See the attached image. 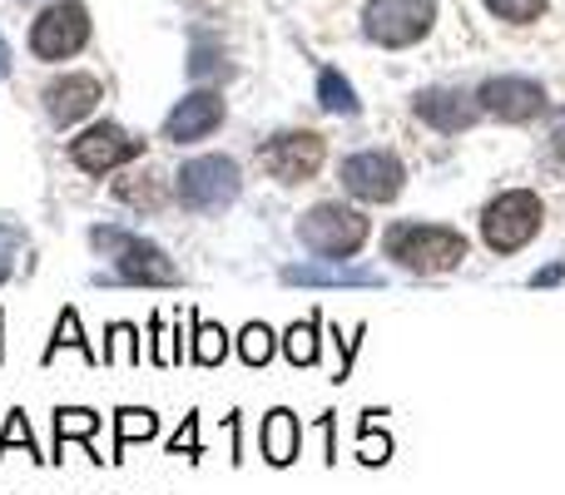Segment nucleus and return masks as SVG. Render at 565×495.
Masks as SVG:
<instances>
[{
    "instance_id": "2",
    "label": "nucleus",
    "mask_w": 565,
    "mask_h": 495,
    "mask_svg": "<svg viewBox=\"0 0 565 495\" xmlns=\"http://www.w3.org/2000/svg\"><path fill=\"white\" fill-rule=\"evenodd\" d=\"M89 244L95 252H105L109 262H115V272H109V282H125V288H179L184 282V272H179V262L169 258L159 244H149V238L129 234V228H89Z\"/></svg>"
},
{
    "instance_id": "26",
    "label": "nucleus",
    "mask_w": 565,
    "mask_h": 495,
    "mask_svg": "<svg viewBox=\"0 0 565 495\" xmlns=\"http://www.w3.org/2000/svg\"><path fill=\"white\" fill-rule=\"evenodd\" d=\"M105 362H119V367H139V362H145V347H139V327H135V322H115V327H109Z\"/></svg>"
},
{
    "instance_id": "25",
    "label": "nucleus",
    "mask_w": 565,
    "mask_h": 495,
    "mask_svg": "<svg viewBox=\"0 0 565 495\" xmlns=\"http://www.w3.org/2000/svg\"><path fill=\"white\" fill-rule=\"evenodd\" d=\"M115 198L129 208H159L164 204V189H159L154 174H129V179H115Z\"/></svg>"
},
{
    "instance_id": "32",
    "label": "nucleus",
    "mask_w": 565,
    "mask_h": 495,
    "mask_svg": "<svg viewBox=\"0 0 565 495\" xmlns=\"http://www.w3.org/2000/svg\"><path fill=\"white\" fill-rule=\"evenodd\" d=\"M551 154H556V159H565V125L556 129V134H551Z\"/></svg>"
},
{
    "instance_id": "35",
    "label": "nucleus",
    "mask_w": 565,
    "mask_h": 495,
    "mask_svg": "<svg viewBox=\"0 0 565 495\" xmlns=\"http://www.w3.org/2000/svg\"><path fill=\"white\" fill-rule=\"evenodd\" d=\"M0 357H6V347H0Z\"/></svg>"
},
{
    "instance_id": "5",
    "label": "nucleus",
    "mask_w": 565,
    "mask_h": 495,
    "mask_svg": "<svg viewBox=\"0 0 565 495\" xmlns=\"http://www.w3.org/2000/svg\"><path fill=\"white\" fill-rule=\"evenodd\" d=\"M174 189L189 214H224L244 194V174H238V164L228 154H199L184 159V169L174 174Z\"/></svg>"
},
{
    "instance_id": "9",
    "label": "nucleus",
    "mask_w": 565,
    "mask_h": 495,
    "mask_svg": "<svg viewBox=\"0 0 565 495\" xmlns=\"http://www.w3.org/2000/svg\"><path fill=\"white\" fill-rule=\"evenodd\" d=\"M338 179L362 204H392L402 194V184H407V169H402V159L392 149H362V154L342 159Z\"/></svg>"
},
{
    "instance_id": "15",
    "label": "nucleus",
    "mask_w": 565,
    "mask_h": 495,
    "mask_svg": "<svg viewBox=\"0 0 565 495\" xmlns=\"http://www.w3.org/2000/svg\"><path fill=\"white\" fill-rule=\"evenodd\" d=\"M258 451H264L268 466H278V471L292 466L302 451V421L292 417L288 407H274L264 417V427H258Z\"/></svg>"
},
{
    "instance_id": "10",
    "label": "nucleus",
    "mask_w": 565,
    "mask_h": 495,
    "mask_svg": "<svg viewBox=\"0 0 565 495\" xmlns=\"http://www.w3.org/2000/svg\"><path fill=\"white\" fill-rule=\"evenodd\" d=\"M328 159V139L312 129H282V134L258 144V164L278 179V184H308Z\"/></svg>"
},
{
    "instance_id": "29",
    "label": "nucleus",
    "mask_w": 565,
    "mask_h": 495,
    "mask_svg": "<svg viewBox=\"0 0 565 495\" xmlns=\"http://www.w3.org/2000/svg\"><path fill=\"white\" fill-rule=\"evenodd\" d=\"M169 456H184V461L204 456V451H199V417H184V427H179L174 441H169Z\"/></svg>"
},
{
    "instance_id": "3",
    "label": "nucleus",
    "mask_w": 565,
    "mask_h": 495,
    "mask_svg": "<svg viewBox=\"0 0 565 495\" xmlns=\"http://www.w3.org/2000/svg\"><path fill=\"white\" fill-rule=\"evenodd\" d=\"M367 238H372L367 214H358V208H348V204H332V198L312 204L308 214L298 218V244L308 248L312 258L348 262V258H358Z\"/></svg>"
},
{
    "instance_id": "13",
    "label": "nucleus",
    "mask_w": 565,
    "mask_h": 495,
    "mask_svg": "<svg viewBox=\"0 0 565 495\" xmlns=\"http://www.w3.org/2000/svg\"><path fill=\"white\" fill-rule=\"evenodd\" d=\"M40 99H45V115L55 119L60 129H70V125H79V119H89L99 109V99H105V85H99L95 75H60V79H50L45 89H40Z\"/></svg>"
},
{
    "instance_id": "23",
    "label": "nucleus",
    "mask_w": 565,
    "mask_h": 495,
    "mask_svg": "<svg viewBox=\"0 0 565 495\" xmlns=\"http://www.w3.org/2000/svg\"><path fill=\"white\" fill-rule=\"evenodd\" d=\"M274 347H278V337L268 322H248V327L238 332V357H244V367H268Z\"/></svg>"
},
{
    "instance_id": "12",
    "label": "nucleus",
    "mask_w": 565,
    "mask_h": 495,
    "mask_svg": "<svg viewBox=\"0 0 565 495\" xmlns=\"http://www.w3.org/2000/svg\"><path fill=\"white\" fill-rule=\"evenodd\" d=\"M224 115H228V105H224V95L218 89H194V95H184L174 109H169V119H164V139L169 144H199V139H209L218 125H224Z\"/></svg>"
},
{
    "instance_id": "34",
    "label": "nucleus",
    "mask_w": 565,
    "mask_h": 495,
    "mask_svg": "<svg viewBox=\"0 0 565 495\" xmlns=\"http://www.w3.org/2000/svg\"><path fill=\"white\" fill-rule=\"evenodd\" d=\"M10 278V258H6V252H0V282H6Z\"/></svg>"
},
{
    "instance_id": "19",
    "label": "nucleus",
    "mask_w": 565,
    "mask_h": 495,
    "mask_svg": "<svg viewBox=\"0 0 565 495\" xmlns=\"http://www.w3.org/2000/svg\"><path fill=\"white\" fill-rule=\"evenodd\" d=\"M322 318L312 312V318H302V322H292L288 332H282V352H288V362L292 367H318V352H322Z\"/></svg>"
},
{
    "instance_id": "24",
    "label": "nucleus",
    "mask_w": 565,
    "mask_h": 495,
    "mask_svg": "<svg viewBox=\"0 0 565 495\" xmlns=\"http://www.w3.org/2000/svg\"><path fill=\"white\" fill-rule=\"evenodd\" d=\"M382 411H362V437H358V461L362 466H387L392 461V437L377 431Z\"/></svg>"
},
{
    "instance_id": "6",
    "label": "nucleus",
    "mask_w": 565,
    "mask_h": 495,
    "mask_svg": "<svg viewBox=\"0 0 565 495\" xmlns=\"http://www.w3.org/2000/svg\"><path fill=\"white\" fill-rule=\"evenodd\" d=\"M437 25V0H367L362 6V35L382 50H412Z\"/></svg>"
},
{
    "instance_id": "28",
    "label": "nucleus",
    "mask_w": 565,
    "mask_h": 495,
    "mask_svg": "<svg viewBox=\"0 0 565 495\" xmlns=\"http://www.w3.org/2000/svg\"><path fill=\"white\" fill-rule=\"evenodd\" d=\"M481 6H487L497 20H507V25H531V20L546 15L551 0H481Z\"/></svg>"
},
{
    "instance_id": "30",
    "label": "nucleus",
    "mask_w": 565,
    "mask_h": 495,
    "mask_svg": "<svg viewBox=\"0 0 565 495\" xmlns=\"http://www.w3.org/2000/svg\"><path fill=\"white\" fill-rule=\"evenodd\" d=\"M189 75H194V79H209V75H228V65H224V60H218V55H214V50H209V45H199V50H194V60H189Z\"/></svg>"
},
{
    "instance_id": "4",
    "label": "nucleus",
    "mask_w": 565,
    "mask_h": 495,
    "mask_svg": "<svg viewBox=\"0 0 565 495\" xmlns=\"http://www.w3.org/2000/svg\"><path fill=\"white\" fill-rule=\"evenodd\" d=\"M541 228H546V204H541L536 189H507V194H497L481 208V238H487V248L497 258L521 252Z\"/></svg>"
},
{
    "instance_id": "1",
    "label": "nucleus",
    "mask_w": 565,
    "mask_h": 495,
    "mask_svg": "<svg viewBox=\"0 0 565 495\" xmlns=\"http://www.w3.org/2000/svg\"><path fill=\"white\" fill-rule=\"evenodd\" d=\"M382 252H387L397 268L417 272V278H437L467 262V234L447 224H422V218H402L382 234Z\"/></svg>"
},
{
    "instance_id": "16",
    "label": "nucleus",
    "mask_w": 565,
    "mask_h": 495,
    "mask_svg": "<svg viewBox=\"0 0 565 495\" xmlns=\"http://www.w3.org/2000/svg\"><path fill=\"white\" fill-rule=\"evenodd\" d=\"M278 278L288 282V288H382V272H372V268H342V262H332V268L288 262Z\"/></svg>"
},
{
    "instance_id": "27",
    "label": "nucleus",
    "mask_w": 565,
    "mask_h": 495,
    "mask_svg": "<svg viewBox=\"0 0 565 495\" xmlns=\"http://www.w3.org/2000/svg\"><path fill=\"white\" fill-rule=\"evenodd\" d=\"M10 446H25V456H35V461H50V456H40V446H35V431H30V421H25V411H10L6 417V431H0V461L10 456Z\"/></svg>"
},
{
    "instance_id": "14",
    "label": "nucleus",
    "mask_w": 565,
    "mask_h": 495,
    "mask_svg": "<svg viewBox=\"0 0 565 495\" xmlns=\"http://www.w3.org/2000/svg\"><path fill=\"white\" fill-rule=\"evenodd\" d=\"M412 115L422 119V125H431L437 134H461V129H471L481 119V105L477 95H467V89H422L417 99H412Z\"/></svg>"
},
{
    "instance_id": "17",
    "label": "nucleus",
    "mask_w": 565,
    "mask_h": 495,
    "mask_svg": "<svg viewBox=\"0 0 565 495\" xmlns=\"http://www.w3.org/2000/svg\"><path fill=\"white\" fill-rule=\"evenodd\" d=\"M105 427V417L89 407H60L55 411V456L50 461H65V446L70 441H85V446H95V431Z\"/></svg>"
},
{
    "instance_id": "21",
    "label": "nucleus",
    "mask_w": 565,
    "mask_h": 495,
    "mask_svg": "<svg viewBox=\"0 0 565 495\" xmlns=\"http://www.w3.org/2000/svg\"><path fill=\"white\" fill-rule=\"evenodd\" d=\"M318 105L328 109V115H342V119H352L358 115V89L348 85V75H342V69H322L318 75Z\"/></svg>"
},
{
    "instance_id": "33",
    "label": "nucleus",
    "mask_w": 565,
    "mask_h": 495,
    "mask_svg": "<svg viewBox=\"0 0 565 495\" xmlns=\"http://www.w3.org/2000/svg\"><path fill=\"white\" fill-rule=\"evenodd\" d=\"M0 75H10V45H6V35H0Z\"/></svg>"
},
{
    "instance_id": "20",
    "label": "nucleus",
    "mask_w": 565,
    "mask_h": 495,
    "mask_svg": "<svg viewBox=\"0 0 565 495\" xmlns=\"http://www.w3.org/2000/svg\"><path fill=\"white\" fill-rule=\"evenodd\" d=\"M65 347H75L79 357L89 362V367H99V352L85 342V327H79V312H75V308H65V312H60V322H55V337H50V347H45V362H55Z\"/></svg>"
},
{
    "instance_id": "31",
    "label": "nucleus",
    "mask_w": 565,
    "mask_h": 495,
    "mask_svg": "<svg viewBox=\"0 0 565 495\" xmlns=\"http://www.w3.org/2000/svg\"><path fill=\"white\" fill-rule=\"evenodd\" d=\"M561 282H565V262H551V268L531 272V288H561Z\"/></svg>"
},
{
    "instance_id": "7",
    "label": "nucleus",
    "mask_w": 565,
    "mask_h": 495,
    "mask_svg": "<svg viewBox=\"0 0 565 495\" xmlns=\"http://www.w3.org/2000/svg\"><path fill=\"white\" fill-rule=\"evenodd\" d=\"M89 45V10L79 0H55L30 20V55L60 65V60L79 55Z\"/></svg>"
},
{
    "instance_id": "11",
    "label": "nucleus",
    "mask_w": 565,
    "mask_h": 495,
    "mask_svg": "<svg viewBox=\"0 0 565 495\" xmlns=\"http://www.w3.org/2000/svg\"><path fill=\"white\" fill-rule=\"evenodd\" d=\"M477 105H481V115L501 119V125H531L536 115H546L551 99L531 75H491L477 89Z\"/></svg>"
},
{
    "instance_id": "18",
    "label": "nucleus",
    "mask_w": 565,
    "mask_h": 495,
    "mask_svg": "<svg viewBox=\"0 0 565 495\" xmlns=\"http://www.w3.org/2000/svg\"><path fill=\"white\" fill-rule=\"evenodd\" d=\"M159 437V417L149 407H119L115 411V456L109 461H125V451L135 441H154Z\"/></svg>"
},
{
    "instance_id": "22",
    "label": "nucleus",
    "mask_w": 565,
    "mask_h": 495,
    "mask_svg": "<svg viewBox=\"0 0 565 495\" xmlns=\"http://www.w3.org/2000/svg\"><path fill=\"white\" fill-rule=\"evenodd\" d=\"M189 357L199 362V367H218V362L228 357V332L214 327V322L194 318V342H189Z\"/></svg>"
},
{
    "instance_id": "8",
    "label": "nucleus",
    "mask_w": 565,
    "mask_h": 495,
    "mask_svg": "<svg viewBox=\"0 0 565 495\" xmlns=\"http://www.w3.org/2000/svg\"><path fill=\"white\" fill-rule=\"evenodd\" d=\"M139 154H145V139H135L125 125H115V119H99V125H89L85 134L70 139V164L89 179L115 174V169L135 164Z\"/></svg>"
}]
</instances>
